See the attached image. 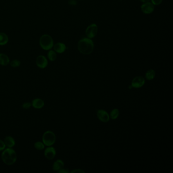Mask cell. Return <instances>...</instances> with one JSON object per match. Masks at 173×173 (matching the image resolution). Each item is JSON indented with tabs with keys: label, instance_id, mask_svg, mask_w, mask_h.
Wrapping results in <instances>:
<instances>
[{
	"label": "cell",
	"instance_id": "cell-1",
	"mask_svg": "<svg viewBox=\"0 0 173 173\" xmlns=\"http://www.w3.org/2000/svg\"><path fill=\"white\" fill-rule=\"evenodd\" d=\"M2 162L8 166L15 164L17 160V153L13 148H6L1 153Z\"/></svg>",
	"mask_w": 173,
	"mask_h": 173
},
{
	"label": "cell",
	"instance_id": "cell-2",
	"mask_svg": "<svg viewBox=\"0 0 173 173\" xmlns=\"http://www.w3.org/2000/svg\"><path fill=\"white\" fill-rule=\"evenodd\" d=\"M78 49L83 54L88 55L93 52L94 43L91 39L82 38L78 42Z\"/></svg>",
	"mask_w": 173,
	"mask_h": 173
},
{
	"label": "cell",
	"instance_id": "cell-3",
	"mask_svg": "<svg viewBox=\"0 0 173 173\" xmlns=\"http://www.w3.org/2000/svg\"><path fill=\"white\" fill-rule=\"evenodd\" d=\"M39 45L42 49L46 51L52 49L54 45L53 39L48 34L42 35L39 39Z\"/></svg>",
	"mask_w": 173,
	"mask_h": 173
},
{
	"label": "cell",
	"instance_id": "cell-4",
	"mask_svg": "<svg viewBox=\"0 0 173 173\" xmlns=\"http://www.w3.org/2000/svg\"><path fill=\"white\" fill-rule=\"evenodd\" d=\"M56 137L55 134L52 131H45L42 136V140L45 146H52L56 142Z\"/></svg>",
	"mask_w": 173,
	"mask_h": 173
},
{
	"label": "cell",
	"instance_id": "cell-5",
	"mask_svg": "<svg viewBox=\"0 0 173 173\" xmlns=\"http://www.w3.org/2000/svg\"><path fill=\"white\" fill-rule=\"evenodd\" d=\"M97 31L98 28L97 25L95 23L91 24L90 25L86 30V35L90 39L94 38L97 34Z\"/></svg>",
	"mask_w": 173,
	"mask_h": 173
},
{
	"label": "cell",
	"instance_id": "cell-6",
	"mask_svg": "<svg viewBox=\"0 0 173 173\" xmlns=\"http://www.w3.org/2000/svg\"><path fill=\"white\" fill-rule=\"evenodd\" d=\"M36 64L39 68L44 69L47 67L48 65V61L47 59L44 55H39L36 58Z\"/></svg>",
	"mask_w": 173,
	"mask_h": 173
},
{
	"label": "cell",
	"instance_id": "cell-7",
	"mask_svg": "<svg viewBox=\"0 0 173 173\" xmlns=\"http://www.w3.org/2000/svg\"><path fill=\"white\" fill-rule=\"evenodd\" d=\"M56 154V151L55 148L52 146H48L44 150V154L45 158L48 160H53L55 157Z\"/></svg>",
	"mask_w": 173,
	"mask_h": 173
},
{
	"label": "cell",
	"instance_id": "cell-8",
	"mask_svg": "<svg viewBox=\"0 0 173 173\" xmlns=\"http://www.w3.org/2000/svg\"><path fill=\"white\" fill-rule=\"evenodd\" d=\"M145 83L144 78L141 76H138L133 79L131 81L132 88H142Z\"/></svg>",
	"mask_w": 173,
	"mask_h": 173
},
{
	"label": "cell",
	"instance_id": "cell-9",
	"mask_svg": "<svg viewBox=\"0 0 173 173\" xmlns=\"http://www.w3.org/2000/svg\"><path fill=\"white\" fill-rule=\"evenodd\" d=\"M141 8L144 13L149 14L151 13L154 11V5L150 2H145L141 6Z\"/></svg>",
	"mask_w": 173,
	"mask_h": 173
},
{
	"label": "cell",
	"instance_id": "cell-10",
	"mask_svg": "<svg viewBox=\"0 0 173 173\" xmlns=\"http://www.w3.org/2000/svg\"><path fill=\"white\" fill-rule=\"evenodd\" d=\"M97 116L99 120L104 122H108L110 120L109 115L104 110H99L97 111Z\"/></svg>",
	"mask_w": 173,
	"mask_h": 173
},
{
	"label": "cell",
	"instance_id": "cell-11",
	"mask_svg": "<svg viewBox=\"0 0 173 173\" xmlns=\"http://www.w3.org/2000/svg\"><path fill=\"white\" fill-rule=\"evenodd\" d=\"M32 106L33 108L36 109H41L45 106V102L42 99L40 98H36L32 102Z\"/></svg>",
	"mask_w": 173,
	"mask_h": 173
},
{
	"label": "cell",
	"instance_id": "cell-12",
	"mask_svg": "<svg viewBox=\"0 0 173 173\" xmlns=\"http://www.w3.org/2000/svg\"><path fill=\"white\" fill-rule=\"evenodd\" d=\"M53 50L57 53H63L67 49L66 45L61 42H58L53 45Z\"/></svg>",
	"mask_w": 173,
	"mask_h": 173
},
{
	"label": "cell",
	"instance_id": "cell-13",
	"mask_svg": "<svg viewBox=\"0 0 173 173\" xmlns=\"http://www.w3.org/2000/svg\"><path fill=\"white\" fill-rule=\"evenodd\" d=\"M4 143L7 148H13L15 145V139L11 136H6L4 140Z\"/></svg>",
	"mask_w": 173,
	"mask_h": 173
},
{
	"label": "cell",
	"instance_id": "cell-14",
	"mask_svg": "<svg viewBox=\"0 0 173 173\" xmlns=\"http://www.w3.org/2000/svg\"><path fill=\"white\" fill-rule=\"evenodd\" d=\"M64 167V162L62 160H57L54 162L52 165L53 171L58 172Z\"/></svg>",
	"mask_w": 173,
	"mask_h": 173
},
{
	"label": "cell",
	"instance_id": "cell-15",
	"mask_svg": "<svg viewBox=\"0 0 173 173\" xmlns=\"http://www.w3.org/2000/svg\"><path fill=\"white\" fill-rule=\"evenodd\" d=\"M10 59L6 54L0 53V65L2 66H7L10 64Z\"/></svg>",
	"mask_w": 173,
	"mask_h": 173
},
{
	"label": "cell",
	"instance_id": "cell-16",
	"mask_svg": "<svg viewBox=\"0 0 173 173\" xmlns=\"http://www.w3.org/2000/svg\"><path fill=\"white\" fill-rule=\"evenodd\" d=\"M9 41V37L4 32H0V46L5 45Z\"/></svg>",
	"mask_w": 173,
	"mask_h": 173
},
{
	"label": "cell",
	"instance_id": "cell-17",
	"mask_svg": "<svg viewBox=\"0 0 173 173\" xmlns=\"http://www.w3.org/2000/svg\"><path fill=\"white\" fill-rule=\"evenodd\" d=\"M54 50H48L47 53L48 59L51 61H54L57 59V54Z\"/></svg>",
	"mask_w": 173,
	"mask_h": 173
},
{
	"label": "cell",
	"instance_id": "cell-18",
	"mask_svg": "<svg viewBox=\"0 0 173 173\" xmlns=\"http://www.w3.org/2000/svg\"><path fill=\"white\" fill-rule=\"evenodd\" d=\"M155 76V72L153 70H149L147 72L145 75V77L146 78L147 80H151L154 79Z\"/></svg>",
	"mask_w": 173,
	"mask_h": 173
},
{
	"label": "cell",
	"instance_id": "cell-19",
	"mask_svg": "<svg viewBox=\"0 0 173 173\" xmlns=\"http://www.w3.org/2000/svg\"><path fill=\"white\" fill-rule=\"evenodd\" d=\"M35 148L37 150H43L45 149V145H44V143H43V142H41V141H37L34 143Z\"/></svg>",
	"mask_w": 173,
	"mask_h": 173
},
{
	"label": "cell",
	"instance_id": "cell-20",
	"mask_svg": "<svg viewBox=\"0 0 173 173\" xmlns=\"http://www.w3.org/2000/svg\"><path fill=\"white\" fill-rule=\"evenodd\" d=\"M119 115V111L118 109H114L113 110L111 111L110 115V118L112 119H116L118 118V116Z\"/></svg>",
	"mask_w": 173,
	"mask_h": 173
},
{
	"label": "cell",
	"instance_id": "cell-21",
	"mask_svg": "<svg viewBox=\"0 0 173 173\" xmlns=\"http://www.w3.org/2000/svg\"><path fill=\"white\" fill-rule=\"evenodd\" d=\"M9 64L10 66L12 68H17L20 66L21 62H20V61L18 60V59H14L11 62H10Z\"/></svg>",
	"mask_w": 173,
	"mask_h": 173
},
{
	"label": "cell",
	"instance_id": "cell-22",
	"mask_svg": "<svg viewBox=\"0 0 173 173\" xmlns=\"http://www.w3.org/2000/svg\"><path fill=\"white\" fill-rule=\"evenodd\" d=\"M22 107H23V108L24 109H25V110H28V109H29L31 107H32V103H30V102H25V103H23V105H22Z\"/></svg>",
	"mask_w": 173,
	"mask_h": 173
},
{
	"label": "cell",
	"instance_id": "cell-23",
	"mask_svg": "<svg viewBox=\"0 0 173 173\" xmlns=\"http://www.w3.org/2000/svg\"><path fill=\"white\" fill-rule=\"evenodd\" d=\"M6 148V145L5 144L4 141H3V140L0 139V151L4 150V149Z\"/></svg>",
	"mask_w": 173,
	"mask_h": 173
},
{
	"label": "cell",
	"instance_id": "cell-24",
	"mask_svg": "<svg viewBox=\"0 0 173 173\" xmlns=\"http://www.w3.org/2000/svg\"><path fill=\"white\" fill-rule=\"evenodd\" d=\"M162 0H151V3L154 5H159L162 3Z\"/></svg>",
	"mask_w": 173,
	"mask_h": 173
},
{
	"label": "cell",
	"instance_id": "cell-25",
	"mask_svg": "<svg viewBox=\"0 0 173 173\" xmlns=\"http://www.w3.org/2000/svg\"><path fill=\"white\" fill-rule=\"evenodd\" d=\"M57 172L59 173H68L70 172V171H69V170H68V169H64V168H63V169H60V170Z\"/></svg>",
	"mask_w": 173,
	"mask_h": 173
},
{
	"label": "cell",
	"instance_id": "cell-26",
	"mask_svg": "<svg viewBox=\"0 0 173 173\" xmlns=\"http://www.w3.org/2000/svg\"><path fill=\"white\" fill-rule=\"evenodd\" d=\"M71 173H84L85 172L82 170V169H76L73 170L71 172Z\"/></svg>",
	"mask_w": 173,
	"mask_h": 173
},
{
	"label": "cell",
	"instance_id": "cell-27",
	"mask_svg": "<svg viewBox=\"0 0 173 173\" xmlns=\"http://www.w3.org/2000/svg\"><path fill=\"white\" fill-rule=\"evenodd\" d=\"M68 3L70 5H75L77 4V2L75 1V0H69L68 1Z\"/></svg>",
	"mask_w": 173,
	"mask_h": 173
},
{
	"label": "cell",
	"instance_id": "cell-28",
	"mask_svg": "<svg viewBox=\"0 0 173 173\" xmlns=\"http://www.w3.org/2000/svg\"><path fill=\"white\" fill-rule=\"evenodd\" d=\"M141 2H143V3H145V2H149V0H140Z\"/></svg>",
	"mask_w": 173,
	"mask_h": 173
}]
</instances>
